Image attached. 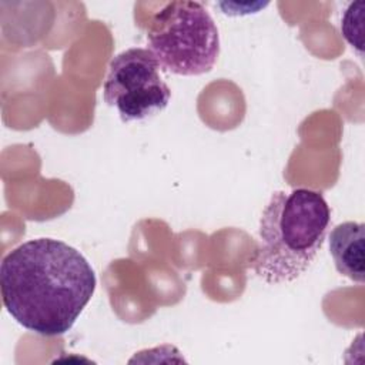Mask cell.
<instances>
[{"instance_id":"obj_6","label":"cell","mask_w":365,"mask_h":365,"mask_svg":"<svg viewBox=\"0 0 365 365\" xmlns=\"http://www.w3.org/2000/svg\"><path fill=\"white\" fill-rule=\"evenodd\" d=\"M364 1L351 3L345 10L341 21V31L345 40L362 56L364 40H362V21H364Z\"/></svg>"},{"instance_id":"obj_4","label":"cell","mask_w":365,"mask_h":365,"mask_svg":"<svg viewBox=\"0 0 365 365\" xmlns=\"http://www.w3.org/2000/svg\"><path fill=\"white\" fill-rule=\"evenodd\" d=\"M160 68L153 53L141 47L127 48L110 61L103 98L124 123L151 118L168 106L171 90Z\"/></svg>"},{"instance_id":"obj_2","label":"cell","mask_w":365,"mask_h":365,"mask_svg":"<svg viewBox=\"0 0 365 365\" xmlns=\"http://www.w3.org/2000/svg\"><path fill=\"white\" fill-rule=\"evenodd\" d=\"M329 222L331 208L319 191H275L262 211L250 267L267 284L297 279L322 248Z\"/></svg>"},{"instance_id":"obj_1","label":"cell","mask_w":365,"mask_h":365,"mask_svg":"<svg viewBox=\"0 0 365 365\" xmlns=\"http://www.w3.org/2000/svg\"><path fill=\"white\" fill-rule=\"evenodd\" d=\"M96 285L94 269L86 257L54 238L26 241L0 265L4 308L21 327L44 336L70 331Z\"/></svg>"},{"instance_id":"obj_3","label":"cell","mask_w":365,"mask_h":365,"mask_svg":"<svg viewBox=\"0 0 365 365\" xmlns=\"http://www.w3.org/2000/svg\"><path fill=\"white\" fill-rule=\"evenodd\" d=\"M145 36L160 67L173 74H205L220 56L217 24L200 1L165 3L150 19Z\"/></svg>"},{"instance_id":"obj_5","label":"cell","mask_w":365,"mask_h":365,"mask_svg":"<svg viewBox=\"0 0 365 365\" xmlns=\"http://www.w3.org/2000/svg\"><path fill=\"white\" fill-rule=\"evenodd\" d=\"M329 252L336 271L356 284L365 279V225L356 221L338 224L329 234Z\"/></svg>"}]
</instances>
